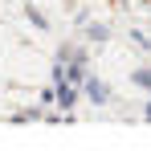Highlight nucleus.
I'll list each match as a JSON object with an SVG mask.
<instances>
[{"label":"nucleus","instance_id":"nucleus-1","mask_svg":"<svg viewBox=\"0 0 151 151\" xmlns=\"http://www.w3.org/2000/svg\"><path fill=\"white\" fill-rule=\"evenodd\" d=\"M147 119H151V106H147Z\"/></svg>","mask_w":151,"mask_h":151}]
</instances>
